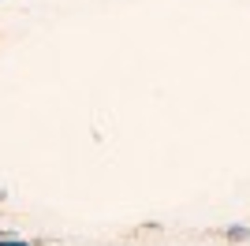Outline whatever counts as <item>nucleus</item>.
<instances>
[{
	"label": "nucleus",
	"instance_id": "f257e3e1",
	"mask_svg": "<svg viewBox=\"0 0 250 246\" xmlns=\"http://www.w3.org/2000/svg\"><path fill=\"white\" fill-rule=\"evenodd\" d=\"M247 235H250V231H247V227H243V224L228 227V239H231V243H243V239H247Z\"/></svg>",
	"mask_w": 250,
	"mask_h": 246
},
{
	"label": "nucleus",
	"instance_id": "f03ea898",
	"mask_svg": "<svg viewBox=\"0 0 250 246\" xmlns=\"http://www.w3.org/2000/svg\"><path fill=\"white\" fill-rule=\"evenodd\" d=\"M4 198H8V194H4V186H0V202H4Z\"/></svg>",
	"mask_w": 250,
	"mask_h": 246
},
{
	"label": "nucleus",
	"instance_id": "7ed1b4c3",
	"mask_svg": "<svg viewBox=\"0 0 250 246\" xmlns=\"http://www.w3.org/2000/svg\"><path fill=\"white\" fill-rule=\"evenodd\" d=\"M0 235H4V231H0Z\"/></svg>",
	"mask_w": 250,
	"mask_h": 246
}]
</instances>
